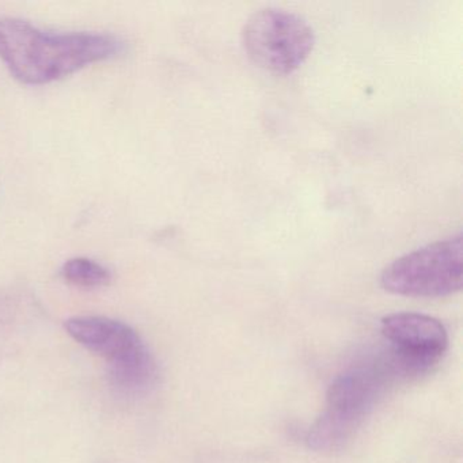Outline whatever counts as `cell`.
<instances>
[{
    "label": "cell",
    "instance_id": "obj_1",
    "mask_svg": "<svg viewBox=\"0 0 463 463\" xmlns=\"http://www.w3.org/2000/svg\"><path fill=\"white\" fill-rule=\"evenodd\" d=\"M123 50L124 43L112 34L55 33L28 21L0 18V61L25 85L63 80Z\"/></svg>",
    "mask_w": 463,
    "mask_h": 463
},
{
    "label": "cell",
    "instance_id": "obj_2",
    "mask_svg": "<svg viewBox=\"0 0 463 463\" xmlns=\"http://www.w3.org/2000/svg\"><path fill=\"white\" fill-rule=\"evenodd\" d=\"M395 382L400 379L384 352L344 371L327 389L324 413L308 430V447L316 451H335L345 446Z\"/></svg>",
    "mask_w": 463,
    "mask_h": 463
},
{
    "label": "cell",
    "instance_id": "obj_3",
    "mask_svg": "<svg viewBox=\"0 0 463 463\" xmlns=\"http://www.w3.org/2000/svg\"><path fill=\"white\" fill-rule=\"evenodd\" d=\"M72 338L107 360L110 381L126 394H145L156 386L158 365L137 330L107 317H75L66 322Z\"/></svg>",
    "mask_w": 463,
    "mask_h": 463
},
{
    "label": "cell",
    "instance_id": "obj_4",
    "mask_svg": "<svg viewBox=\"0 0 463 463\" xmlns=\"http://www.w3.org/2000/svg\"><path fill=\"white\" fill-rule=\"evenodd\" d=\"M462 283L460 232L394 260L381 275V284L386 291L411 298L447 297L459 291Z\"/></svg>",
    "mask_w": 463,
    "mask_h": 463
},
{
    "label": "cell",
    "instance_id": "obj_5",
    "mask_svg": "<svg viewBox=\"0 0 463 463\" xmlns=\"http://www.w3.org/2000/svg\"><path fill=\"white\" fill-rule=\"evenodd\" d=\"M242 44L249 58L265 71L288 75L313 52V28L295 13L267 7L254 13L242 29Z\"/></svg>",
    "mask_w": 463,
    "mask_h": 463
},
{
    "label": "cell",
    "instance_id": "obj_6",
    "mask_svg": "<svg viewBox=\"0 0 463 463\" xmlns=\"http://www.w3.org/2000/svg\"><path fill=\"white\" fill-rule=\"evenodd\" d=\"M387 351L406 381L430 373L446 354L449 335L439 319L420 313H394L381 321Z\"/></svg>",
    "mask_w": 463,
    "mask_h": 463
},
{
    "label": "cell",
    "instance_id": "obj_7",
    "mask_svg": "<svg viewBox=\"0 0 463 463\" xmlns=\"http://www.w3.org/2000/svg\"><path fill=\"white\" fill-rule=\"evenodd\" d=\"M61 276L67 283L80 288H99L108 286L112 280L108 268L85 257H77L64 262Z\"/></svg>",
    "mask_w": 463,
    "mask_h": 463
}]
</instances>
